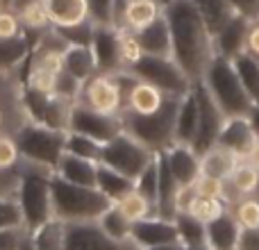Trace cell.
Here are the masks:
<instances>
[{"mask_svg":"<svg viewBox=\"0 0 259 250\" xmlns=\"http://www.w3.org/2000/svg\"><path fill=\"white\" fill-rule=\"evenodd\" d=\"M53 27H68L91 21L89 0H44Z\"/></svg>","mask_w":259,"mask_h":250,"instance_id":"cb8c5ba5","label":"cell"},{"mask_svg":"<svg viewBox=\"0 0 259 250\" xmlns=\"http://www.w3.org/2000/svg\"><path fill=\"white\" fill-rule=\"evenodd\" d=\"M239 237H241V225L230 210L207 223V248L209 250H237Z\"/></svg>","mask_w":259,"mask_h":250,"instance_id":"44dd1931","label":"cell"},{"mask_svg":"<svg viewBox=\"0 0 259 250\" xmlns=\"http://www.w3.org/2000/svg\"><path fill=\"white\" fill-rule=\"evenodd\" d=\"M259 191V171L248 159H241L234 166L232 175L225 180V202L234 205L243 196H257Z\"/></svg>","mask_w":259,"mask_h":250,"instance_id":"ffe728a7","label":"cell"},{"mask_svg":"<svg viewBox=\"0 0 259 250\" xmlns=\"http://www.w3.org/2000/svg\"><path fill=\"white\" fill-rule=\"evenodd\" d=\"M132 75L127 71L121 73H96L91 80L82 85L77 103L89 109L109 116H123L125 112V96Z\"/></svg>","mask_w":259,"mask_h":250,"instance_id":"52a82bcc","label":"cell"},{"mask_svg":"<svg viewBox=\"0 0 259 250\" xmlns=\"http://www.w3.org/2000/svg\"><path fill=\"white\" fill-rule=\"evenodd\" d=\"M121 55H123V71H127L137 59L143 57V50H141V44H139L137 32L121 30Z\"/></svg>","mask_w":259,"mask_h":250,"instance_id":"ee69618b","label":"cell"},{"mask_svg":"<svg viewBox=\"0 0 259 250\" xmlns=\"http://www.w3.org/2000/svg\"><path fill=\"white\" fill-rule=\"evenodd\" d=\"M173 223L180 246H207V223L196 219L191 212H178Z\"/></svg>","mask_w":259,"mask_h":250,"instance_id":"1f68e13d","label":"cell"},{"mask_svg":"<svg viewBox=\"0 0 259 250\" xmlns=\"http://www.w3.org/2000/svg\"><path fill=\"white\" fill-rule=\"evenodd\" d=\"M7 9H12L18 16L27 36L30 34L41 36L44 32H48L53 27L44 0H7Z\"/></svg>","mask_w":259,"mask_h":250,"instance_id":"d6986e66","label":"cell"},{"mask_svg":"<svg viewBox=\"0 0 259 250\" xmlns=\"http://www.w3.org/2000/svg\"><path fill=\"white\" fill-rule=\"evenodd\" d=\"M66 230L68 223L57 216L41 223L30 232V241L34 250H66Z\"/></svg>","mask_w":259,"mask_h":250,"instance_id":"4316f807","label":"cell"},{"mask_svg":"<svg viewBox=\"0 0 259 250\" xmlns=\"http://www.w3.org/2000/svg\"><path fill=\"white\" fill-rule=\"evenodd\" d=\"M232 9L248 21H259V0H230Z\"/></svg>","mask_w":259,"mask_h":250,"instance_id":"c3c4849f","label":"cell"},{"mask_svg":"<svg viewBox=\"0 0 259 250\" xmlns=\"http://www.w3.org/2000/svg\"><path fill=\"white\" fill-rule=\"evenodd\" d=\"M157 152H152L150 148H146L141 141L132 137L130 132L123 130L121 134H116L114 139H109L107 143H103L100 150V164L109 166V169L118 171V173L127 175V178H137L143 169L152 161Z\"/></svg>","mask_w":259,"mask_h":250,"instance_id":"9c48e42d","label":"cell"},{"mask_svg":"<svg viewBox=\"0 0 259 250\" xmlns=\"http://www.w3.org/2000/svg\"><path fill=\"white\" fill-rule=\"evenodd\" d=\"M234 71H237L241 85L246 87L248 96L255 100V105L259 103V59L250 53H241L232 59Z\"/></svg>","mask_w":259,"mask_h":250,"instance_id":"e575fe53","label":"cell"},{"mask_svg":"<svg viewBox=\"0 0 259 250\" xmlns=\"http://www.w3.org/2000/svg\"><path fill=\"white\" fill-rule=\"evenodd\" d=\"M246 53L255 55L259 59V21L250 23V30H248V39H246Z\"/></svg>","mask_w":259,"mask_h":250,"instance_id":"f907efd6","label":"cell"},{"mask_svg":"<svg viewBox=\"0 0 259 250\" xmlns=\"http://www.w3.org/2000/svg\"><path fill=\"white\" fill-rule=\"evenodd\" d=\"M116 205L125 212V216L132 221V223H137V221H143V219H148V216H155L157 214L155 205H152L146 196H141L137 189H132L125 198H121V200L116 202Z\"/></svg>","mask_w":259,"mask_h":250,"instance_id":"d590c367","label":"cell"},{"mask_svg":"<svg viewBox=\"0 0 259 250\" xmlns=\"http://www.w3.org/2000/svg\"><path fill=\"white\" fill-rule=\"evenodd\" d=\"M196 187V193L198 196H207V198H221L225 200V180H219V178H209V175H200L198 182L193 184Z\"/></svg>","mask_w":259,"mask_h":250,"instance_id":"f6af8a7d","label":"cell"},{"mask_svg":"<svg viewBox=\"0 0 259 250\" xmlns=\"http://www.w3.org/2000/svg\"><path fill=\"white\" fill-rule=\"evenodd\" d=\"M164 14L157 0H127V14H125V30L139 32L155 23L157 18Z\"/></svg>","mask_w":259,"mask_h":250,"instance_id":"d6a6232c","label":"cell"},{"mask_svg":"<svg viewBox=\"0 0 259 250\" xmlns=\"http://www.w3.org/2000/svg\"><path fill=\"white\" fill-rule=\"evenodd\" d=\"M109 205H112V200L103 196L96 187L66 182L59 175L53 178V210L55 216L66 221V223L96 221Z\"/></svg>","mask_w":259,"mask_h":250,"instance_id":"5b68a950","label":"cell"},{"mask_svg":"<svg viewBox=\"0 0 259 250\" xmlns=\"http://www.w3.org/2000/svg\"><path fill=\"white\" fill-rule=\"evenodd\" d=\"M250 23L243 16H234L228 25H223L219 32L214 34V48L216 55L225 59H234L237 55L246 53V39H248V30H250Z\"/></svg>","mask_w":259,"mask_h":250,"instance_id":"ac0fdd59","label":"cell"},{"mask_svg":"<svg viewBox=\"0 0 259 250\" xmlns=\"http://www.w3.org/2000/svg\"><path fill=\"white\" fill-rule=\"evenodd\" d=\"M62 64H64V71L68 75H73L75 80H80L82 85L98 73L91 46H66L62 53Z\"/></svg>","mask_w":259,"mask_h":250,"instance_id":"484cf974","label":"cell"},{"mask_svg":"<svg viewBox=\"0 0 259 250\" xmlns=\"http://www.w3.org/2000/svg\"><path fill=\"white\" fill-rule=\"evenodd\" d=\"M53 178L55 171L21 161L16 178V200L23 212V225L27 232L55 216L53 210Z\"/></svg>","mask_w":259,"mask_h":250,"instance_id":"7a4b0ae2","label":"cell"},{"mask_svg":"<svg viewBox=\"0 0 259 250\" xmlns=\"http://www.w3.org/2000/svg\"><path fill=\"white\" fill-rule=\"evenodd\" d=\"M178 250H209L207 246H178Z\"/></svg>","mask_w":259,"mask_h":250,"instance_id":"9f6ffc18","label":"cell"},{"mask_svg":"<svg viewBox=\"0 0 259 250\" xmlns=\"http://www.w3.org/2000/svg\"><path fill=\"white\" fill-rule=\"evenodd\" d=\"M91 50L96 57L98 73H121L123 55H121V30L112 25H96Z\"/></svg>","mask_w":259,"mask_h":250,"instance_id":"4fadbf2b","label":"cell"},{"mask_svg":"<svg viewBox=\"0 0 259 250\" xmlns=\"http://www.w3.org/2000/svg\"><path fill=\"white\" fill-rule=\"evenodd\" d=\"M66 250H139L132 241H116L100 230L96 221L68 223Z\"/></svg>","mask_w":259,"mask_h":250,"instance_id":"7c38bea8","label":"cell"},{"mask_svg":"<svg viewBox=\"0 0 259 250\" xmlns=\"http://www.w3.org/2000/svg\"><path fill=\"white\" fill-rule=\"evenodd\" d=\"M237 250H259V230H241Z\"/></svg>","mask_w":259,"mask_h":250,"instance_id":"681fc988","label":"cell"},{"mask_svg":"<svg viewBox=\"0 0 259 250\" xmlns=\"http://www.w3.org/2000/svg\"><path fill=\"white\" fill-rule=\"evenodd\" d=\"M96 189L103 196H107L112 202H118L121 198H125L134 189V180L127 175L118 173V171L109 169V166L100 164L98 166V178H96Z\"/></svg>","mask_w":259,"mask_h":250,"instance_id":"f1b7e54d","label":"cell"},{"mask_svg":"<svg viewBox=\"0 0 259 250\" xmlns=\"http://www.w3.org/2000/svg\"><path fill=\"white\" fill-rule=\"evenodd\" d=\"M98 166L100 161L84 159V157L64 152V157L59 159L55 175H59L62 180L73 184H82V187H96V178H98Z\"/></svg>","mask_w":259,"mask_h":250,"instance_id":"603a6c76","label":"cell"},{"mask_svg":"<svg viewBox=\"0 0 259 250\" xmlns=\"http://www.w3.org/2000/svg\"><path fill=\"white\" fill-rule=\"evenodd\" d=\"M157 3H159L161 7H166V5H170V3H173V0H157Z\"/></svg>","mask_w":259,"mask_h":250,"instance_id":"6f0895ef","label":"cell"},{"mask_svg":"<svg viewBox=\"0 0 259 250\" xmlns=\"http://www.w3.org/2000/svg\"><path fill=\"white\" fill-rule=\"evenodd\" d=\"M230 212L239 221L241 230H259V196H243L234 205H230Z\"/></svg>","mask_w":259,"mask_h":250,"instance_id":"8d00e7d4","label":"cell"},{"mask_svg":"<svg viewBox=\"0 0 259 250\" xmlns=\"http://www.w3.org/2000/svg\"><path fill=\"white\" fill-rule=\"evenodd\" d=\"M248 121H250L252 130H255V134L259 137V103L255 105V107L250 109V114H248Z\"/></svg>","mask_w":259,"mask_h":250,"instance_id":"816d5d0a","label":"cell"},{"mask_svg":"<svg viewBox=\"0 0 259 250\" xmlns=\"http://www.w3.org/2000/svg\"><path fill=\"white\" fill-rule=\"evenodd\" d=\"M248 161L259 171V137L255 139V143H252V150H250V155H248Z\"/></svg>","mask_w":259,"mask_h":250,"instance_id":"f5cc1de1","label":"cell"},{"mask_svg":"<svg viewBox=\"0 0 259 250\" xmlns=\"http://www.w3.org/2000/svg\"><path fill=\"white\" fill-rule=\"evenodd\" d=\"M32 44L27 34L16 36V39H0V73L7 75L14 73L30 59Z\"/></svg>","mask_w":259,"mask_h":250,"instance_id":"83f0119b","label":"cell"},{"mask_svg":"<svg viewBox=\"0 0 259 250\" xmlns=\"http://www.w3.org/2000/svg\"><path fill=\"white\" fill-rule=\"evenodd\" d=\"M200 82L205 85V89L209 91L214 103L219 105L221 112L228 118L248 116L250 109L255 107V100L248 96L246 87L241 85L237 71H234L232 59H225L221 55H216Z\"/></svg>","mask_w":259,"mask_h":250,"instance_id":"3957f363","label":"cell"},{"mask_svg":"<svg viewBox=\"0 0 259 250\" xmlns=\"http://www.w3.org/2000/svg\"><path fill=\"white\" fill-rule=\"evenodd\" d=\"M170 166V173L175 175L180 187H193L202 175L200 155L189 143H170L166 150H161Z\"/></svg>","mask_w":259,"mask_h":250,"instance_id":"9a60e30c","label":"cell"},{"mask_svg":"<svg viewBox=\"0 0 259 250\" xmlns=\"http://www.w3.org/2000/svg\"><path fill=\"white\" fill-rule=\"evenodd\" d=\"M59 34V39L66 46H91L94 39V30L96 23L94 21H84L80 25H68V27H53Z\"/></svg>","mask_w":259,"mask_h":250,"instance_id":"b9f144b4","label":"cell"},{"mask_svg":"<svg viewBox=\"0 0 259 250\" xmlns=\"http://www.w3.org/2000/svg\"><path fill=\"white\" fill-rule=\"evenodd\" d=\"M193 89H196V96H198L200 118H198V134H196V139H193L191 146H193V150H196L198 155H202V152H207L209 148L216 146L219 134H221V130H223L225 118L228 116L221 112V107L214 103V98L209 96V91L205 89L202 82H196Z\"/></svg>","mask_w":259,"mask_h":250,"instance_id":"8fae6325","label":"cell"},{"mask_svg":"<svg viewBox=\"0 0 259 250\" xmlns=\"http://www.w3.org/2000/svg\"><path fill=\"white\" fill-rule=\"evenodd\" d=\"M228 202L221 200V198H207V196H196V200H193L191 205V214L196 216V219H200L202 223H209V221L219 219L223 212H228Z\"/></svg>","mask_w":259,"mask_h":250,"instance_id":"7bdbcfd3","label":"cell"},{"mask_svg":"<svg viewBox=\"0 0 259 250\" xmlns=\"http://www.w3.org/2000/svg\"><path fill=\"white\" fill-rule=\"evenodd\" d=\"M255 139H257V134L252 130L250 121H248V116H232V118H225V125L219 134L216 146L230 150L239 159H248Z\"/></svg>","mask_w":259,"mask_h":250,"instance_id":"2e32d148","label":"cell"},{"mask_svg":"<svg viewBox=\"0 0 259 250\" xmlns=\"http://www.w3.org/2000/svg\"><path fill=\"white\" fill-rule=\"evenodd\" d=\"M168 100V94H164L161 89H157L150 82H143L132 77L127 87V96H125V112L130 114H139V116H150V114L159 112Z\"/></svg>","mask_w":259,"mask_h":250,"instance_id":"e0dca14e","label":"cell"},{"mask_svg":"<svg viewBox=\"0 0 259 250\" xmlns=\"http://www.w3.org/2000/svg\"><path fill=\"white\" fill-rule=\"evenodd\" d=\"M130 241L139 250L141 248H155V246H178V230L175 223L161 216H148L143 221H137L132 225Z\"/></svg>","mask_w":259,"mask_h":250,"instance_id":"5bb4252c","label":"cell"},{"mask_svg":"<svg viewBox=\"0 0 259 250\" xmlns=\"http://www.w3.org/2000/svg\"><path fill=\"white\" fill-rule=\"evenodd\" d=\"M191 3L196 5L198 14L202 16V21L209 27L211 34H216L221 27L228 25V23L237 16V12L232 9L230 0H191Z\"/></svg>","mask_w":259,"mask_h":250,"instance_id":"4dcf8cb0","label":"cell"},{"mask_svg":"<svg viewBox=\"0 0 259 250\" xmlns=\"http://www.w3.org/2000/svg\"><path fill=\"white\" fill-rule=\"evenodd\" d=\"M16 143L21 150V159L30 161V164L44 166V169L57 171L59 159L66 152V137L68 130L48 128L44 123L34 121H23L16 125Z\"/></svg>","mask_w":259,"mask_h":250,"instance_id":"277c9868","label":"cell"},{"mask_svg":"<svg viewBox=\"0 0 259 250\" xmlns=\"http://www.w3.org/2000/svg\"><path fill=\"white\" fill-rule=\"evenodd\" d=\"M239 161H241V159H239L237 155H232L230 150H225V148H221V146L209 148L207 152H202V155H200L202 175L219 178V180H228Z\"/></svg>","mask_w":259,"mask_h":250,"instance_id":"f546056e","label":"cell"},{"mask_svg":"<svg viewBox=\"0 0 259 250\" xmlns=\"http://www.w3.org/2000/svg\"><path fill=\"white\" fill-rule=\"evenodd\" d=\"M178 246H155V248H141V250H178Z\"/></svg>","mask_w":259,"mask_h":250,"instance_id":"11a10c76","label":"cell"},{"mask_svg":"<svg viewBox=\"0 0 259 250\" xmlns=\"http://www.w3.org/2000/svg\"><path fill=\"white\" fill-rule=\"evenodd\" d=\"M14 250H34V246H32V241H30V232H27L25 237L18 241V246L14 248Z\"/></svg>","mask_w":259,"mask_h":250,"instance_id":"db71d44e","label":"cell"},{"mask_svg":"<svg viewBox=\"0 0 259 250\" xmlns=\"http://www.w3.org/2000/svg\"><path fill=\"white\" fill-rule=\"evenodd\" d=\"M3 9H7V7H5V3H3V0H0V12H3Z\"/></svg>","mask_w":259,"mask_h":250,"instance_id":"680465c9","label":"cell"},{"mask_svg":"<svg viewBox=\"0 0 259 250\" xmlns=\"http://www.w3.org/2000/svg\"><path fill=\"white\" fill-rule=\"evenodd\" d=\"M23 34H25V30H23L18 16L12 9H3L0 12V39H16Z\"/></svg>","mask_w":259,"mask_h":250,"instance_id":"bcb514c9","label":"cell"},{"mask_svg":"<svg viewBox=\"0 0 259 250\" xmlns=\"http://www.w3.org/2000/svg\"><path fill=\"white\" fill-rule=\"evenodd\" d=\"M100 150H103V143L96 141L91 137H84V134L77 132H68L66 137V152L77 157H84V159H94L100 161Z\"/></svg>","mask_w":259,"mask_h":250,"instance_id":"60d3db41","label":"cell"},{"mask_svg":"<svg viewBox=\"0 0 259 250\" xmlns=\"http://www.w3.org/2000/svg\"><path fill=\"white\" fill-rule=\"evenodd\" d=\"M134 189H137L141 196H146L157 210V191H159V166H157V155L152 157L150 164L134 178Z\"/></svg>","mask_w":259,"mask_h":250,"instance_id":"f35d334b","label":"cell"},{"mask_svg":"<svg viewBox=\"0 0 259 250\" xmlns=\"http://www.w3.org/2000/svg\"><path fill=\"white\" fill-rule=\"evenodd\" d=\"M164 16L170 30L173 59L196 85L202 80L211 59L216 57L214 34L205 25L191 0H173L164 7Z\"/></svg>","mask_w":259,"mask_h":250,"instance_id":"6da1fadb","label":"cell"},{"mask_svg":"<svg viewBox=\"0 0 259 250\" xmlns=\"http://www.w3.org/2000/svg\"><path fill=\"white\" fill-rule=\"evenodd\" d=\"M21 161L16 137L9 132H0V175H16Z\"/></svg>","mask_w":259,"mask_h":250,"instance_id":"74e56055","label":"cell"},{"mask_svg":"<svg viewBox=\"0 0 259 250\" xmlns=\"http://www.w3.org/2000/svg\"><path fill=\"white\" fill-rule=\"evenodd\" d=\"M198 118H200L198 96H196V89L191 87V89L180 98V105H178V116H175V143H189V146H191L196 134H198Z\"/></svg>","mask_w":259,"mask_h":250,"instance_id":"7402d4cb","label":"cell"},{"mask_svg":"<svg viewBox=\"0 0 259 250\" xmlns=\"http://www.w3.org/2000/svg\"><path fill=\"white\" fill-rule=\"evenodd\" d=\"M96 223L100 225V230H103L105 234H109V237L116 239V241H130L132 225H134L132 221L125 216V212H123L116 202H112V205H109L107 210L98 216V219H96Z\"/></svg>","mask_w":259,"mask_h":250,"instance_id":"836d02e7","label":"cell"},{"mask_svg":"<svg viewBox=\"0 0 259 250\" xmlns=\"http://www.w3.org/2000/svg\"><path fill=\"white\" fill-rule=\"evenodd\" d=\"M123 116H109V114H100L96 109H89L84 105L75 103L71 109V118H68V132H77L91 137L100 143H107L116 134L123 132Z\"/></svg>","mask_w":259,"mask_h":250,"instance_id":"30bf717a","label":"cell"},{"mask_svg":"<svg viewBox=\"0 0 259 250\" xmlns=\"http://www.w3.org/2000/svg\"><path fill=\"white\" fill-rule=\"evenodd\" d=\"M127 73L137 80L150 82L157 89H161L168 96H184L193 87V82L187 77V73L180 68V64L173 57H157V55H143L141 59L127 68Z\"/></svg>","mask_w":259,"mask_h":250,"instance_id":"ba28073f","label":"cell"},{"mask_svg":"<svg viewBox=\"0 0 259 250\" xmlns=\"http://www.w3.org/2000/svg\"><path fill=\"white\" fill-rule=\"evenodd\" d=\"M143 55H157V57H173V44H170V30L166 16L161 14L155 23L137 32Z\"/></svg>","mask_w":259,"mask_h":250,"instance_id":"d4e9b609","label":"cell"},{"mask_svg":"<svg viewBox=\"0 0 259 250\" xmlns=\"http://www.w3.org/2000/svg\"><path fill=\"white\" fill-rule=\"evenodd\" d=\"M114 0H89V16L96 25H109V12Z\"/></svg>","mask_w":259,"mask_h":250,"instance_id":"7dc6e473","label":"cell"},{"mask_svg":"<svg viewBox=\"0 0 259 250\" xmlns=\"http://www.w3.org/2000/svg\"><path fill=\"white\" fill-rule=\"evenodd\" d=\"M25 230L23 212L16 200V193H0V232L5 230Z\"/></svg>","mask_w":259,"mask_h":250,"instance_id":"ab89813d","label":"cell"},{"mask_svg":"<svg viewBox=\"0 0 259 250\" xmlns=\"http://www.w3.org/2000/svg\"><path fill=\"white\" fill-rule=\"evenodd\" d=\"M182 96H168L166 105L159 112L150 116H139V114L123 112V128L132 134L137 141H141L152 152H161L175 143V116H178V105Z\"/></svg>","mask_w":259,"mask_h":250,"instance_id":"8992f818","label":"cell"}]
</instances>
